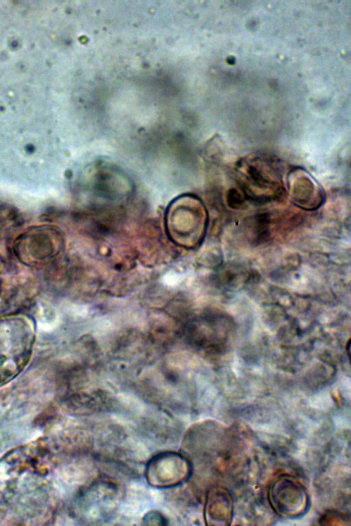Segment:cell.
<instances>
[{
  "label": "cell",
  "mask_w": 351,
  "mask_h": 526,
  "mask_svg": "<svg viewBox=\"0 0 351 526\" xmlns=\"http://www.w3.org/2000/svg\"><path fill=\"white\" fill-rule=\"evenodd\" d=\"M35 331L34 323L27 316L0 317V386L16 377L27 364Z\"/></svg>",
  "instance_id": "cell-1"
},
{
  "label": "cell",
  "mask_w": 351,
  "mask_h": 526,
  "mask_svg": "<svg viewBox=\"0 0 351 526\" xmlns=\"http://www.w3.org/2000/svg\"><path fill=\"white\" fill-rule=\"evenodd\" d=\"M169 236L184 247H195L203 239L207 226V213L204 204L191 195L180 197L167 213Z\"/></svg>",
  "instance_id": "cell-2"
},
{
  "label": "cell",
  "mask_w": 351,
  "mask_h": 526,
  "mask_svg": "<svg viewBox=\"0 0 351 526\" xmlns=\"http://www.w3.org/2000/svg\"><path fill=\"white\" fill-rule=\"evenodd\" d=\"M243 193L259 201L280 196L282 190L280 168L270 157L257 155L243 160L238 165Z\"/></svg>",
  "instance_id": "cell-3"
},
{
  "label": "cell",
  "mask_w": 351,
  "mask_h": 526,
  "mask_svg": "<svg viewBox=\"0 0 351 526\" xmlns=\"http://www.w3.org/2000/svg\"><path fill=\"white\" fill-rule=\"evenodd\" d=\"M268 499L274 511L280 516L298 518L304 516L310 507L306 488L295 477L281 475L271 483Z\"/></svg>",
  "instance_id": "cell-4"
},
{
  "label": "cell",
  "mask_w": 351,
  "mask_h": 526,
  "mask_svg": "<svg viewBox=\"0 0 351 526\" xmlns=\"http://www.w3.org/2000/svg\"><path fill=\"white\" fill-rule=\"evenodd\" d=\"M62 235L55 227L41 225L21 234L15 241V251L28 264H38L51 258L61 245Z\"/></svg>",
  "instance_id": "cell-5"
},
{
  "label": "cell",
  "mask_w": 351,
  "mask_h": 526,
  "mask_svg": "<svg viewBox=\"0 0 351 526\" xmlns=\"http://www.w3.org/2000/svg\"><path fill=\"white\" fill-rule=\"evenodd\" d=\"M288 187L293 202L302 209H317L324 201L322 187L307 171L302 168H295L290 172Z\"/></svg>",
  "instance_id": "cell-6"
},
{
  "label": "cell",
  "mask_w": 351,
  "mask_h": 526,
  "mask_svg": "<svg viewBox=\"0 0 351 526\" xmlns=\"http://www.w3.org/2000/svg\"><path fill=\"white\" fill-rule=\"evenodd\" d=\"M233 512V499L228 490L218 486L209 492L206 504L208 524L228 525L232 521Z\"/></svg>",
  "instance_id": "cell-7"
},
{
  "label": "cell",
  "mask_w": 351,
  "mask_h": 526,
  "mask_svg": "<svg viewBox=\"0 0 351 526\" xmlns=\"http://www.w3.org/2000/svg\"><path fill=\"white\" fill-rule=\"evenodd\" d=\"M228 203L234 208L241 207L245 201V196L237 189H232L228 195Z\"/></svg>",
  "instance_id": "cell-8"
}]
</instances>
